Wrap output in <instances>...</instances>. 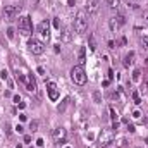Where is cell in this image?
Returning <instances> with one entry per match:
<instances>
[{
	"mask_svg": "<svg viewBox=\"0 0 148 148\" xmlns=\"http://www.w3.org/2000/svg\"><path fill=\"white\" fill-rule=\"evenodd\" d=\"M88 29V17H86V12L84 10H79L74 17V31L77 35H83L84 31Z\"/></svg>",
	"mask_w": 148,
	"mask_h": 148,
	"instance_id": "cell-1",
	"label": "cell"
},
{
	"mask_svg": "<svg viewBox=\"0 0 148 148\" xmlns=\"http://www.w3.org/2000/svg\"><path fill=\"white\" fill-rule=\"evenodd\" d=\"M71 79H73V83L76 84H79V86H83L84 83H86V71H84V66H74L73 69H71Z\"/></svg>",
	"mask_w": 148,
	"mask_h": 148,
	"instance_id": "cell-2",
	"label": "cell"
},
{
	"mask_svg": "<svg viewBox=\"0 0 148 148\" xmlns=\"http://www.w3.org/2000/svg\"><path fill=\"white\" fill-rule=\"evenodd\" d=\"M19 33L23 35V36H31V33H33V23H31V17L29 16H23V17H19Z\"/></svg>",
	"mask_w": 148,
	"mask_h": 148,
	"instance_id": "cell-3",
	"label": "cell"
},
{
	"mask_svg": "<svg viewBox=\"0 0 148 148\" xmlns=\"http://www.w3.org/2000/svg\"><path fill=\"white\" fill-rule=\"evenodd\" d=\"M114 138H115V131L114 129H102V133L98 136V145L100 147H107V145H110L114 141Z\"/></svg>",
	"mask_w": 148,
	"mask_h": 148,
	"instance_id": "cell-4",
	"label": "cell"
},
{
	"mask_svg": "<svg viewBox=\"0 0 148 148\" xmlns=\"http://www.w3.org/2000/svg\"><path fill=\"white\" fill-rule=\"evenodd\" d=\"M19 12H21V5H5L3 7V19L12 21Z\"/></svg>",
	"mask_w": 148,
	"mask_h": 148,
	"instance_id": "cell-5",
	"label": "cell"
},
{
	"mask_svg": "<svg viewBox=\"0 0 148 148\" xmlns=\"http://www.w3.org/2000/svg\"><path fill=\"white\" fill-rule=\"evenodd\" d=\"M28 47H29L31 53H35V55H41V53L45 52V45H43L40 40H36V38H29Z\"/></svg>",
	"mask_w": 148,
	"mask_h": 148,
	"instance_id": "cell-6",
	"label": "cell"
},
{
	"mask_svg": "<svg viewBox=\"0 0 148 148\" xmlns=\"http://www.w3.org/2000/svg\"><path fill=\"white\" fill-rule=\"evenodd\" d=\"M66 136H67V133H66L64 127H55V129L52 131V138H53V141L59 143V145L66 143Z\"/></svg>",
	"mask_w": 148,
	"mask_h": 148,
	"instance_id": "cell-7",
	"label": "cell"
},
{
	"mask_svg": "<svg viewBox=\"0 0 148 148\" xmlns=\"http://www.w3.org/2000/svg\"><path fill=\"white\" fill-rule=\"evenodd\" d=\"M38 33L43 40H47V41L50 40V24H48V21H41L38 24Z\"/></svg>",
	"mask_w": 148,
	"mask_h": 148,
	"instance_id": "cell-8",
	"label": "cell"
},
{
	"mask_svg": "<svg viewBox=\"0 0 148 148\" xmlns=\"http://www.w3.org/2000/svg\"><path fill=\"white\" fill-rule=\"evenodd\" d=\"M47 90H48V97H50V100H59V91H57V84L53 83V81H48L47 83Z\"/></svg>",
	"mask_w": 148,
	"mask_h": 148,
	"instance_id": "cell-9",
	"label": "cell"
},
{
	"mask_svg": "<svg viewBox=\"0 0 148 148\" xmlns=\"http://www.w3.org/2000/svg\"><path fill=\"white\" fill-rule=\"evenodd\" d=\"M98 0H86V10H88V14H97V10H98Z\"/></svg>",
	"mask_w": 148,
	"mask_h": 148,
	"instance_id": "cell-10",
	"label": "cell"
},
{
	"mask_svg": "<svg viewBox=\"0 0 148 148\" xmlns=\"http://www.w3.org/2000/svg\"><path fill=\"white\" fill-rule=\"evenodd\" d=\"M133 64H134V52H129V53L124 57V67H127V69H129Z\"/></svg>",
	"mask_w": 148,
	"mask_h": 148,
	"instance_id": "cell-11",
	"label": "cell"
},
{
	"mask_svg": "<svg viewBox=\"0 0 148 148\" xmlns=\"http://www.w3.org/2000/svg\"><path fill=\"white\" fill-rule=\"evenodd\" d=\"M109 28H110L112 33H117V31H119V28H121V24L115 21V17H110V19H109Z\"/></svg>",
	"mask_w": 148,
	"mask_h": 148,
	"instance_id": "cell-12",
	"label": "cell"
},
{
	"mask_svg": "<svg viewBox=\"0 0 148 148\" xmlns=\"http://www.w3.org/2000/svg\"><path fill=\"white\" fill-rule=\"evenodd\" d=\"M26 88H28L29 91H36V81L33 79V76H31V74L28 76V83H26Z\"/></svg>",
	"mask_w": 148,
	"mask_h": 148,
	"instance_id": "cell-13",
	"label": "cell"
},
{
	"mask_svg": "<svg viewBox=\"0 0 148 148\" xmlns=\"http://www.w3.org/2000/svg\"><path fill=\"white\" fill-rule=\"evenodd\" d=\"M107 5H109V9H119L121 7V0H107Z\"/></svg>",
	"mask_w": 148,
	"mask_h": 148,
	"instance_id": "cell-14",
	"label": "cell"
},
{
	"mask_svg": "<svg viewBox=\"0 0 148 148\" xmlns=\"http://www.w3.org/2000/svg\"><path fill=\"white\" fill-rule=\"evenodd\" d=\"M0 76H2V79H3V81H7V84H9V88H12V81L9 79V73H7L5 69H3V71L0 73Z\"/></svg>",
	"mask_w": 148,
	"mask_h": 148,
	"instance_id": "cell-15",
	"label": "cell"
},
{
	"mask_svg": "<svg viewBox=\"0 0 148 148\" xmlns=\"http://www.w3.org/2000/svg\"><path fill=\"white\" fill-rule=\"evenodd\" d=\"M114 17H115V21H117V23H119L121 26H124V24H126V17H124L122 14H115Z\"/></svg>",
	"mask_w": 148,
	"mask_h": 148,
	"instance_id": "cell-16",
	"label": "cell"
},
{
	"mask_svg": "<svg viewBox=\"0 0 148 148\" xmlns=\"http://www.w3.org/2000/svg\"><path fill=\"white\" fill-rule=\"evenodd\" d=\"M62 40L64 41H71V31L69 29H64L62 31Z\"/></svg>",
	"mask_w": 148,
	"mask_h": 148,
	"instance_id": "cell-17",
	"label": "cell"
},
{
	"mask_svg": "<svg viewBox=\"0 0 148 148\" xmlns=\"http://www.w3.org/2000/svg\"><path fill=\"white\" fill-rule=\"evenodd\" d=\"M133 100H134V103H136V105H140V103H141V97H140V93H138V91H134V93H133Z\"/></svg>",
	"mask_w": 148,
	"mask_h": 148,
	"instance_id": "cell-18",
	"label": "cell"
},
{
	"mask_svg": "<svg viewBox=\"0 0 148 148\" xmlns=\"http://www.w3.org/2000/svg\"><path fill=\"white\" fill-rule=\"evenodd\" d=\"M109 110H110V117H112V121H117V117H119V115H117V112H115V109H114V107H109Z\"/></svg>",
	"mask_w": 148,
	"mask_h": 148,
	"instance_id": "cell-19",
	"label": "cell"
},
{
	"mask_svg": "<svg viewBox=\"0 0 148 148\" xmlns=\"http://www.w3.org/2000/svg\"><path fill=\"white\" fill-rule=\"evenodd\" d=\"M29 129L35 133V131H38V121H31V124H29Z\"/></svg>",
	"mask_w": 148,
	"mask_h": 148,
	"instance_id": "cell-20",
	"label": "cell"
},
{
	"mask_svg": "<svg viewBox=\"0 0 148 148\" xmlns=\"http://www.w3.org/2000/svg\"><path fill=\"white\" fill-rule=\"evenodd\" d=\"M90 48H91L93 52L97 50V45H95V38H93V36H90Z\"/></svg>",
	"mask_w": 148,
	"mask_h": 148,
	"instance_id": "cell-21",
	"label": "cell"
},
{
	"mask_svg": "<svg viewBox=\"0 0 148 148\" xmlns=\"http://www.w3.org/2000/svg\"><path fill=\"white\" fill-rule=\"evenodd\" d=\"M79 60H81V66H83L84 64V48L79 50Z\"/></svg>",
	"mask_w": 148,
	"mask_h": 148,
	"instance_id": "cell-22",
	"label": "cell"
},
{
	"mask_svg": "<svg viewBox=\"0 0 148 148\" xmlns=\"http://www.w3.org/2000/svg\"><path fill=\"white\" fill-rule=\"evenodd\" d=\"M141 45H143L145 48H148V35H145V36L141 38Z\"/></svg>",
	"mask_w": 148,
	"mask_h": 148,
	"instance_id": "cell-23",
	"label": "cell"
},
{
	"mask_svg": "<svg viewBox=\"0 0 148 148\" xmlns=\"http://www.w3.org/2000/svg\"><path fill=\"white\" fill-rule=\"evenodd\" d=\"M140 71H138V69H136V71H134V73H133V81H140Z\"/></svg>",
	"mask_w": 148,
	"mask_h": 148,
	"instance_id": "cell-24",
	"label": "cell"
},
{
	"mask_svg": "<svg viewBox=\"0 0 148 148\" xmlns=\"http://www.w3.org/2000/svg\"><path fill=\"white\" fill-rule=\"evenodd\" d=\"M93 98H95V102H97V103H100V102H102V98H100V93H98V91H95V93H93Z\"/></svg>",
	"mask_w": 148,
	"mask_h": 148,
	"instance_id": "cell-25",
	"label": "cell"
},
{
	"mask_svg": "<svg viewBox=\"0 0 148 148\" xmlns=\"http://www.w3.org/2000/svg\"><path fill=\"white\" fill-rule=\"evenodd\" d=\"M7 36L10 38V40L16 36V33H14V29H12V28H9V29H7Z\"/></svg>",
	"mask_w": 148,
	"mask_h": 148,
	"instance_id": "cell-26",
	"label": "cell"
},
{
	"mask_svg": "<svg viewBox=\"0 0 148 148\" xmlns=\"http://www.w3.org/2000/svg\"><path fill=\"white\" fill-rule=\"evenodd\" d=\"M16 131H17L19 134H23V133H24V127H23L21 124H17V126H16Z\"/></svg>",
	"mask_w": 148,
	"mask_h": 148,
	"instance_id": "cell-27",
	"label": "cell"
},
{
	"mask_svg": "<svg viewBox=\"0 0 148 148\" xmlns=\"http://www.w3.org/2000/svg\"><path fill=\"white\" fill-rule=\"evenodd\" d=\"M112 129H114V131H117V129H119V122H117V121H114V122H112Z\"/></svg>",
	"mask_w": 148,
	"mask_h": 148,
	"instance_id": "cell-28",
	"label": "cell"
},
{
	"mask_svg": "<svg viewBox=\"0 0 148 148\" xmlns=\"http://www.w3.org/2000/svg\"><path fill=\"white\" fill-rule=\"evenodd\" d=\"M53 28H55V29H60V24H59L57 19H53Z\"/></svg>",
	"mask_w": 148,
	"mask_h": 148,
	"instance_id": "cell-29",
	"label": "cell"
},
{
	"mask_svg": "<svg viewBox=\"0 0 148 148\" xmlns=\"http://www.w3.org/2000/svg\"><path fill=\"white\" fill-rule=\"evenodd\" d=\"M143 19H145V23L148 24V10H143Z\"/></svg>",
	"mask_w": 148,
	"mask_h": 148,
	"instance_id": "cell-30",
	"label": "cell"
},
{
	"mask_svg": "<svg viewBox=\"0 0 148 148\" xmlns=\"http://www.w3.org/2000/svg\"><path fill=\"white\" fill-rule=\"evenodd\" d=\"M24 143H31V136H29V134L24 136Z\"/></svg>",
	"mask_w": 148,
	"mask_h": 148,
	"instance_id": "cell-31",
	"label": "cell"
},
{
	"mask_svg": "<svg viewBox=\"0 0 148 148\" xmlns=\"http://www.w3.org/2000/svg\"><path fill=\"white\" fill-rule=\"evenodd\" d=\"M124 143H126L124 140H119V147H121V148H126V145H124Z\"/></svg>",
	"mask_w": 148,
	"mask_h": 148,
	"instance_id": "cell-32",
	"label": "cell"
},
{
	"mask_svg": "<svg viewBox=\"0 0 148 148\" xmlns=\"http://www.w3.org/2000/svg\"><path fill=\"white\" fill-rule=\"evenodd\" d=\"M140 115H141V114H140V112H138V110H134V112H133V117H136V119H138Z\"/></svg>",
	"mask_w": 148,
	"mask_h": 148,
	"instance_id": "cell-33",
	"label": "cell"
},
{
	"mask_svg": "<svg viewBox=\"0 0 148 148\" xmlns=\"http://www.w3.org/2000/svg\"><path fill=\"white\" fill-rule=\"evenodd\" d=\"M36 145H38V147H43V140H41V138L36 140Z\"/></svg>",
	"mask_w": 148,
	"mask_h": 148,
	"instance_id": "cell-34",
	"label": "cell"
},
{
	"mask_svg": "<svg viewBox=\"0 0 148 148\" xmlns=\"http://www.w3.org/2000/svg\"><path fill=\"white\" fill-rule=\"evenodd\" d=\"M36 71H38V74H45V69H43V67H38Z\"/></svg>",
	"mask_w": 148,
	"mask_h": 148,
	"instance_id": "cell-35",
	"label": "cell"
},
{
	"mask_svg": "<svg viewBox=\"0 0 148 148\" xmlns=\"http://www.w3.org/2000/svg\"><path fill=\"white\" fill-rule=\"evenodd\" d=\"M14 102H16V103H19V102H21V98H19V95H16V97H14Z\"/></svg>",
	"mask_w": 148,
	"mask_h": 148,
	"instance_id": "cell-36",
	"label": "cell"
},
{
	"mask_svg": "<svg viewBox=\"0 0 148 148\" xmlns=\"http://www.w3.org/2000/svg\"><path fill=\"white\" fill-rule=\"evenodd\" d=\"M127 129H129L131 133H134V126H133V124H129V126H127Z\"/></svg>",
	"mask_w": 148,
	"mask_h": 148,
	"instance_id": "cell-37",
	"label": "cell"
},
{
	"mask_svg": "<svg viewBox=\"0 0 148 148\" xmlns=\"http://www.w3.org/2000/svg\"><path fill=\"white\" fill-rule=\"evenodd\" d=\"M74 3H76V2H74V0H69V5H74Z\"/></svg>",
	"mask_w": 148,
	"mask_h": 148,
	"instance_id": "cell-38",
	"label": "cell"
},
{
	"mask_svg": "<svg viewBox=\"0 0 148 148\" xmlns=\"http://www.w3.org/2000/svg\"><path fill=\"white\" fill-rule=\"evenodd\" d=\"M145 141H147V145H148V138H147V140H145Z\"/></svg>",
	"mask_w": 148,
	"mask_h": 148,
	"instance_id": "cell-39",
	"label": "cell"
},
{
	"mask_svg": "<svg viewBox=\"0 0 148 148\" xmlns=\"http://www.w3.org/2000/svg\"><path fill=\"white\" fill-rule=\"evenodd\" d=\"M66 148H71V147H66Z\"/></svg>",
	"mask_w": 148,
	"mask_h": 148,
	"instance_id": "cell-40",
	"label": "cell"
}]
</instances>
